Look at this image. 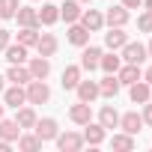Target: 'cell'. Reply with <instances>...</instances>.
Returning <instances> with one entry per match:
<instances>
[{"instance_id":"6da1fadb","label":"cell","mask_w":152,"mask_h":152,"mask_svg":"<svg viewBox=\"0 0 152 152\" xmlns=\"http://www.w3.org/2000/svg\"><path fill=\"white\" fill-rule=\"evenodd\" d=\"M24 93H27V104H45V102L51 99L48 84H45V81H36V78L27 84V90H24Z\"/></svg>"},{"instance_id":"7a4b0ae2","label":"cell","mask_w":152,"mask_h":152,"mask_svg":"<svg viewBox=\"0 0 152 152\" xmlns=\"http://www.w3.org/2000/svg\"><path fill=\"white\" fill-rule=\"evenodd\" d=\"M122 63H134V66H140L149 54H146V45H140V42H125L122 48Z\"/></svg>"},{"instance_id":"3957f363","label":"cell","mask_w":152,"mask_h":152,"mask_svg":"<svg viewBox=\"0 0 152 152\" xmlns=\"http://www.w3.org/2000/svg\"><path fill=\"white\" fill-rule=\"evenodd\" d=\"M54 140H57V146H60L63 152H78V149L84 146V134H78V131H66V134H57Z\"/></svg>"},{"instance_id":"277c9868","label":"cell","mask_w":152,"mask_h":152,"mask_svg":"<svg viewBox=\"0 0 152 152\" xmlns=\"http://www.w3.org/2000/svg\"><path fill=\"white\" fill-rule=\"evenodd\" d=\"M99 60H102V48H96V45H84V54H81V69H87V72H93V69H99Z\"/></svg>"},{"instance_id":"5b68a950","label":"cell","mask_w":152,"mask_h":152,"mask_svg":"<svg viewBox=\"0 0 152 152\" xmlns=\"http://www.w3.org/2000/svg\"><path fill=\"white\" fill-rule=\"evenodd\" d=\"M3 104H9V107H21V104H27V93H24V87H18V84H12L9 90H3Z\"/></svg>"},{"instance_id":"8992f818","label":"cell","mask_w":152,"mask_h":152,"mask_svg":"<svg viewBox=\"0 0 152 152\" xmlns=\"http://www.w3.org/2000/svg\"><path fill=\"white\" fill-rule=\"evenodd\" d=\"M33 128H36V137H39L42 143H45V140H54V137L60 134V131H57V119H51V116H48V119H36Z\"/></svg>"},{"instance_id":"52a82bcc","label":"cell","mask_w":152,"mask_h":152,"mask_svg":"<svg viewBox=\"0 0 152 152\" xmlns=\"http://www.w3.org/2000/svg\"><path fill=\"white\" fill-rule=\"evenodd\" d=\"M87 131H84V143H90V146H99V143H104V134H107V128L102 125V122H96L93 125V119L84 125Z\"/></svg>"},{"instance_id":"ba28073f","label":"cell","mask_w":152,"mask_h":152,"mask_svg":"<svg viewBox=\"0 0 152 152\" xmlns=\"http://www.w3.org/2000/svg\"><path fill=\"white\" fill-rule=\"evenodd\" d=\"M78 102H87V104H93L96 99H99V84L96 81H78Z\"/></svg>"},{"instance_id":"9c48e42d","label":"cell","mask_w":152,"mask_h":152,"mask_svg":"<svg viewBox=\"0 0 152 152\" xmlns=\"http://www.w3.org/2000/svg\"><path fill=\"white\" fill-rule=\"evenodd\" d=\"M90 33H96V30H102L104 27V15L99 12V9H87V12H81V18H78Z\"/></svg>"},{"instance_id":"30bf717a","label":"cell","mask_w":152,"mask_h":152,"mask_svg":"<svg viewBox=\"0 0 152 152\" xmlns=\"http://www.w3.org/2000/svg\"><path fill=\"white\" fill-rule=\"evenodd\" d=\"M128 96H131V102H134V104H146V102L152 99V87L140 78V81H134V84H131V93H128Z\"/></svg>"},{"instance_id":"8fae6325","label":"cell","mask_w":152,"mask_h":152,"mask_svg":"<svg viewBox=\"0 0 152 152\" xmlns=\"http://www.w3.org/2000/svg\"><path fill=\"white\" fill-rule=\"evenodd\" d=\"M119 128L125 131V134H140V128H143V116L140 113H122L119 116Z\"/></svg>"},{"instance_id":"7c38bea8","label":"cell","mask_w":152,"mask_h":152,"mask_svg":"<svg viewBox=\"0 0 152 152\" xmlns=\"http://www.w3.org/2000/svg\"><path fill=\"white\" fill-rule=\"evenodd\" d=\"M116 78H119V84L131 87L134 81H140V78H143V72H140V66H134V63H125V66H119Z\"/></svg>"},{"instance_id":"4fadbf2b","label":"cell","mask_w":152,"mask_h":152,"mask_svg":"<svg viewBox=\"0 0 152 152\" xmlns=\"http://www.w3.org/2000/svg\"><path fill=\"white\" fill-rule=\"evenodd\" d=\"M69 116H72V122H75V125H87V122L93 119V107H90L87 102H78V104H72Z\"/></svg>"},{"instance_id":"5bb4252c","label":"cell","mask_w":152,"mask_h":152,"mask_svg":"<svg viewBox=\"0 0 152 152\" xmlns=\"http://www.w3.org/2000/svg\"><path fill=\"white\" fill-rule=\"evenodd\" d=\"M30 75H33L36 81H45L48 75H51V60H48V57H42V54H39V57H33V60H30Z\"/></svg>"},{"instance_id":"9a60e30c","label":"cell","mask_w":152,"mask_h":152,"mask_svg":"<svg viewBox=\"0 0 152 152\" xmlns=\"http://www.w3.org/2000/svg\"><path fill=\"white\" fill-rule=\"evenodd\" d=\"M128 9L125 6H110L107 9V15H104V24H110V27H125L128 24Z\"/></svg>"},{"instance_id":"2e32d148","label":"cell","mask_w":152,"mask_h":152,"mask_svg":"<svg viewBox=\"0 0 152 152\" xmlns=\"http://www.w3.org/2000/svg\"><path fill=\"white\" fill-rule=\"evenodd\" d=\"M36 51H39L42 57H54V54H57V36H54V33H39Z\"/></svg>"},{"instance_id":"e0dca14e","label":"cell","mask_w":152,"mask_h":152,"mask_svg":"<svg viewBox=\"0 0 152 152\" xmlns=\"http://www.w3.org/2000/svg\"><path fill=\"white\" fill-rule=\"evenodd\" d=\"M6 81H12V84H18V87H27V84L33 81V75H30V69H24V63H21V66H12V69L6 72Z\"/></svg>"},{"instance_id":"ac0fdd59","label":"cell","mask_w":152,"mask_h":152,"mask_svg":"<svg viewBox=\"0 0 152 152\" xmlns=\"http://www.w3.org/2000/svg\"><path fill=\"white\" fill-rule=\"evenodd\" d=\"M36 12H39V24H45V27L60 21V6H54V3H42V9H36Z\"/></svg>"},{"instance_id":"d6986e66","label":"cell","mask_w":152,"mask_h":152,"mask_svg":"<svg viewBox=\"0 0 152 152\" xmlns=\"http://www.w3.org/2000/svg\"><path fill=\"white\" fill-rule=\"evenodd\" d=\"M15 18H18V24H21V27H39V12H36V9H30V6H18Z\"/></svg>"},{"instance_id":"ffe728a7","label":"cell","mask_w":152,"mask_h":152,"mask_svg":"<svg viewBox=\"0 0 152 152\" xmlns=\"http://www.w3.org/2000/svg\"><path fill=\"white\" fill-rule=\"evenodd\" d=\"M125 42H128V36L122 33V27H110V33H104V45H107L110 51H119Z\"/></svg>"},{"instance_id":"44dd1931","label":"cell","mask_w":152,"mask_h":152,"mask_svg":"<svg viewBox=\"0 0 152 152\" xmlns=\"http://www.w3.org/2000/svg\"><path fill=\"white\" fill-rule=\"evenodd\" d=\"M36 119H39V116H36V110H33V107H24V104H21V107H18V113H15V122H18V128H21V131H24V128H33V125H36Z\"/></svg>"},{"instance_id":"7402d4cb","label":"cell","mask_w":152,"mask_h":152,"mask_svg":"<svg viewBox=\"0 0 152 152\" xmlns=\"http://www.w3.org/2000/svg\"><path fill=\"white\" fill-rule=\"evenodd\" d=\"M69 42L78 45V48H84V45L90 42V30H87L84 24H72V27H69Z\"/></svg>"},{"instance_id":"603a6c76","label":"cell","mask_w":152,"mask_h":152,"mask_svg":"<svg viewBox=\"0 0 152 152\" xmlns=\"http://www.w3.org/2000/svg\"><path fill=\"white\" fill-rule=\"evenodd\" d=\"M119 87H122V84H119V78H116V75H107V78L99 84V96H104V99H113V96L119 93Z\"/></svg>"},{"instance_id":"cb8c5ba5","label":"cell","mask_w":152,"mask_h":152,"mask_svg":"<svg viewBox=\"0 0 152 152\" xmlns=\"http://www.w3.org/2000/svg\"><path fill=\"white\" fill-rule=\"evenodd\" d=\"M60 18H66L69 24H75L81 18V3H78V0H66V3L60 6Z\"/></svg>"},{"instance_id":"d4e9b609","label":"cell","mask_w":152,"mask_h":152,"mask_svg":"<svg viewBox=\"0 0 152 152\" xmlns=\"http://www.w3.org/2000/svg\"><path fill=\"white\" fill-rule=\"evenodd\" d=\"M3 54H6V60H9V63H12V66H21V63H24V60H27V48H24V45H21V42H18V45H12V42H9V45H6V51H3Z\"/></svg>"},{"instance_id":"484cf974","label":"cell","mask_w":152,"mask_h":152,"mask_svg":"<svg viewBox=\"0 0 152 152\" xmlns=\"http://www.w3.org/2000/svg\"><path fill=\"white\" fill-rule=\"evenodd\" d=\"M18 134H21V128H18V122L15 119H0V140H18Z\"/></svg>"},{"instance_id":"4316f807","label":"cell","mask_w":152,"mask_h":152,"mask_svg":"<svg viewBox=\"0 0 152 152\" xmlns=\"http://www.w3.org/2000/svg\"><path fill=\"white\" fill-rule=\"evenodd\" d=\"M81 81V69L78 66H66L63 69V90H75Z\"/></svg>"},{"instance_id":"83f0119b","label":"cell","mask_w":152,"mask_h":152,"mask_svg":"<svg viewBox=\"0 0 152 152\" xmlns=\"http://www.w3.org/2000/svg\"><path fill=\"white\" fill-rule=\"evenodd\" d=\"M99 122H102L104 128H116V125H119V113H116L110 104H104V107L99 110Z\"/></svg>"},{"instance_id":"f1b7e54d","label":"cell","mask_w":152,"mask_h":152,"mask_svg":"<svg viewBox=\"0 0 152 152\" xmlns=\"http://www.w3.org/2000/svg\"><path fill=\"white\" fill-rule=\"evenodd\" d=\"M99 66H102L107 75H116V72H119V66H122V57H116V54H102Z\"/></svg>"},{"instance_id":"f546056e","label":"cell","mask_w":152,"mask_h":152,"mask_svg":"<svg viewBox=\"0 0 152 152\" xmlns=\"http://www.w3.org/2000/svg\"><path fill=\"white\" fill-rule=\"evenodd\" d=\"M18 42H21L24 48H36V42H39V33H36V27H21V33H18Z\"/></svg>"},{"instance_id":"4dcf8cb0","label":"cell","mask_w":152,"mask_h":152,"mask_svg":"<svg viewBox=\"0 0 152 152\" xmlns=\"http://www.w3.org/2000/svg\"><path fill=\"white\" fill-rule=\"evenodd\" d=\"M110 146L113 149H122V152H128V149H134V134H113V140H110Z\"/></svg>"},{"instance_id":"1f68e13d","label":"cell","mask_w":152,"mask_h":152,"mask_svg":"<svg viewBox=\"0 0 152 152\" xmlns=\"http://www.w3.org/2000/svg\"><path fill=\"white\" fill-rule=\"evenodd\" d=\"M42 146V140L36 137V134H18V149H24V152H36Z\"/></svg>"},{"instance_id":"d6a6232c","label":"cell","mask_w":152,"mask_h":152,"mask_svg":"<svg viewBox=\"0 0 152 152\" xmlns=\"http://www.w3.org/2000/svg\"><path fill=\"white\" fill-rule=\"evenodd\" d=\"M15 12H18V0H0V18H15Z\"/></svg>"},{"instance_id":"836d02e7","label":"cell","mask_w":152,"mask_h":152,"mask_svg":"<svg viewBox=\"0 0 152 152\" xmlns=\"http://www.w3.org/2000/svg\"><path fill=\"white\" fill-rule=\"evenodd\" d=\"M137 27H140L143 33H152V12H149V9H146V12L137 18Z\"/></svg>"},{"instance_id":"e575fe53","label":"cell","mask_w":152,"mask_h":152,"mask_svg":"<svg viewBox=\"0 0 152 152\" xmlns=\"http://www.w3.org/2000/svg\"><path fill=\"white\" fill-rule=\"evenodd\" d=\"M9 42H12V33H9V30H0V51H6Z\"/></svg>"},{"instance_id":"d590c367","label":"cell","mask_w":152,"mask_h":152,"mask_svg":"<svg viewBox=\"0 0 152 152\" xmlns=\"http://www.w3.org/2000/svg\"><path fill=\"white\" fill-rule=\"evenodd\" d=\"M140 116H143V122H146V125H152V104H149V102L143 104V113H140Z\"/></svg>"},{"instance_id":"8d00e7d4","label":"cell","mask_w":152,"mask_h":152,"mask_svg":"<svg viewBox=\"0 0 152 152\" xmlns=\"http://www.w3.org/2000/svg\"><path fill=\"white\" fill-rule=\"evenodd\" d=\"M140 3H143V0H122V6H125V9H137Z\"/></svg>"},{"instance_id":"74e56055","label":"cell","mask_w":152,"mask_h":152,"mask_svg":"<svg viewBox=\"0 0 152 152\" xmlns=\"http://www.w3.org/2000/svg\"><path fill=\"white\" fill-rule=\"evenodd\" d=\"M143 81H146V84H152V66H149V69L143 72Z\"/></svg>"},{"instance_id":"f35d334b","label":"cell","mask_w":152,"mask_h":152,"mask_svg":"<svg viewBox=\"0 0 152 152\" xmlns=\"http://www.w3.org/2000/svg\"><path fill=\"white\" fill-rule=\"evenodd\" d=\"M0 152H9V140H0Z\"/></svg>"},{"instance_id":"ab89813d","label":"cell","mask_w":152,"mask_h":152,"mask_svg":"<svg viewBox=\"0 0 152 152\" xmlns=\"http://www.w3.org/2000/svg\"><path fill=\"white\" fill-rule=\"evenodd\" d=\"M3 90H6V78L0 75V96H3Z\"/></svg>"},{"instance_id":"60d3db41","label":"cell","mask_w":152,"mask_h":152,"mask_svg":"<svg viewBox=\"0 0 152 152\" xmlns=\"http://www.w3.org/2000/svg\"><path fill=\"white\" fill-rule=\"evenodd\" d=\"M146 54H149V57H152V42H149V45H146Z\"/></svg>"},{"instance_id":"b9f144b4","label":"cell","mask_w":152,"mask_h":152,"mask_svg":"<svg viewBox=\"0 0 152 152\" xmlns=\"http://www.w3.org/2000/svg\"><path fill=\"white\" fill-rule=\"evenodd\" d=\"M146 9H149V12H152V0H146Z\"/></svg>"},{"instance_id":"7bdbcfd3","label":"cell","mask_w":152,"mask_h":152,"mask_svg":"<svg viewBox=\"0 0 152 152\" xmlns=\"http://www.w3.org/2000/svg\"><path fill=\"white\" fill-rule=\"evenodd\" d=\"M3 107H6V104H0V119H3Z\"/></svg>"},{"instance_id":"ee69618b","label":"cell","mask_w":152,"mask_h":152,"mask_svg":"<svg viewBox=\"0 0 152 152\" xmlns=\"http://www.w3.org/2000/svg\"><path fill=\"white\" fill-rule=\"evenodd\" d=\"M78 3H93V0H78Z\"/></svg>"}]
</instances>
